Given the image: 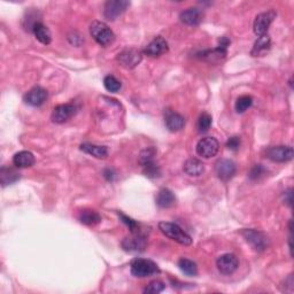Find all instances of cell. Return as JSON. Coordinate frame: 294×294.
Returning <instances> with one entry per match:
<instances>
[{
    "instance_id": "4",
    "label": "cell",
    "mask_w": 294,
    "mask_h": 294,
    "mask_svg": "<svg viewBox=\"0 0 294 294\" xmlns=\"http://www.w3.org/2000/svg\"><path fill=\"white\" fill-rule=\"evenodd\" d=\"M130 269H131L132 275L134 277H138V278H145V277L160 273V269H159L157 263L151 260L140 259V257L132 260L131 264H130Z\"/></svg>"
},
{
    "instance_id": "7",
    "label": "cell",
    "mask_w": 294,
    "mask_h": 294,
    "mask_svg": "<svg viewBox=\"0 0 294 294\" xmlns=\"http://www.w3.org/2000/svg\"><path fill=\"white\" fill-rule=\"evenodd\" d=\"M129 6L130 3L126 0H109L105 4L104 16L108 21H114L121 14H123Z\"/></svg>"
},
{
    "instance_id": "31",
    "label": "cell",
    "mask_w": 294,
    "mask_h": 294,
    "mask_svg": "<svg viewBox=\"0 0 294 294\" xmlns=\"http://www.w3.org/2000/svg\"><path fill=\"white\" fill-rule=\"evenodd\" d=\"M165 288H166V285H165V283H163V281L153 280V281H151V283L145 287L144 293L158 294V293H161Z\"/></svg>"
},
{
    "instance_id": "14",
    "label": "cell",
    "mask_w": 294,
    "mask_h": 294,
    "mask_svg": "<svg viewBox=\"0 0 294 294\" xmlns=\"http://www.w3.org/2000/svg\"><path fill=\"white\" fill-rule=\"evenodd\" d=\"M168 43L161 36L155 37V38L144 48V54L151 56V58H158L162 54L168 52Z\"/></svg>"
},
{
    "instance_id": "35",
    "label": "cell",
    "mask_w": 294,
    "mask_h": 294,
    "mask_svg": "<svg viewBox=\"0 0 294 294\" xmlns=\"http://www.w3.org/2000/svg\"><path fill=\"white\" fill-rule=\"evenodd\" d=\"M115 173H114V170H112V169H106L105 171H104V177L107 179L108 182H113L114 179H115Z\"/></svg>"
},
{
    "instance_id": "29",
    "label": "cell",
    "mask_w": 294,
    "mask_h": 294,
    "mask_svg": "<svg viewBox=\"0 0 294 294\" xmlns=\"http://www.w3.org/2000/svg\"><path fill=\"white\" fill-rule=\"evenodd\" d=\"M253 104V98L251 96H242L239 97L238 99L236 101V110L237 113L242 114L244 112H246V110L251 107Z\"/></svg>"
},
{
    "instance_id": "15",
    "label": "cell",
    "mask_w": 294,
    "mask_h": 294,
    "mask_svg": "<svg viewBox=\"0 0 294 294\" xmlns=\"http://www.w3.org/2000/svg\"><path fill=\"white\" fill-rule=\"evenodd\" d=\"M122 247L128 252H142L146 247L145 236L138 234H132L131 237L125 238L122 242Z\"/></svg>"
},
{
    "instance_id": "25",
    "label": "cell",
    "mask_w": 294,
    "mask_h": 294,
    "mask_svg": "<svg viewBox=\"0 0 294 294\" xmlns=\"http://www.w3.org/2000/svg\"><path fill=\"white\" fill-rule=\"evenodd\" d=\"M81 151L97 159H106L108 157V149L106 146H98L85 142V144L81 145Z\"/></svg>"
},
{
    "instance_id": "20",
    "label": "cell",
    "mask_w": 294,
    "mask_h": 294,
    "mask_svg": "<svg viewBox=\"0 0 294 294\" xmlns=\"http://www.w3.org/2000/svg\"><path fill=\"white\" fill-rule=\"evenodd\" d=\"M13 163L16 168H30L35 165V157L31 152L21 151L14 155Z\"/></svg>"
},
{
    "instance_id": "27",
    "label": "cell",
    "mask_w": 294,
    "mask_h": 294,
    "mask_svg": "<svg viewBox=\"0 0 294 294\" xmlns=\"http://www.w3.org/2000/svg\"><path fill=\"white\" fill-rule=\"evenodd\" d=\"M178 267L187 276H197L198 267L193 261L189 259H181L178 261Z\"/></svg>"
},
{
    "instance_id": "12",
    "label": "cell",
    "mask_w": 294,
    "mask_h": 294,
    "mask_svg": "<svg viewBox=\"0 0 294 294\" xmlns=\"http://www.w3.org/2000/svg\"><path fill=\"white\" fill-rule=\"evenodd\" d=\"M265 155L273 162H287L293 159V149L291 146H273L267 150Z\"/></svg>"
},
{
    "instance_id": "8",
    "label": "cell",
    "mask_w": 294,
    "mask_h": 294,
    "mask_svg": "<svg viewBox=\"0 0 294 294\" xmlns=\"http://www.w3.org/2000/svg\"><path fill=\"white\" fill-rule=\"evenodd\" d=\"M276 18V12L268 11L264 13L259 14L254 20V24H253V30L256 36H263L267 35L269 30V27L272 23L273 20Z\"/></svg>"
},
{
    "instance_id": "22",
    "label": "cell",
    "mask_w": 294,
    "mask_h": 294,
    "mask_svg": "<svg viewBox=\"0 0 294 294\" xmlns=\"http://www.w3.org/2000/svg\"><path fill=\"white\" fill-rule=\"evenodd\" d=\"M184 171L189 175V176H201L205 171V165H203L202 161L198 160L195 158H191L184 163Z\"/></svg>"
},
{
    "instance_id": "1",
    "label": "cell",
    "mask_w": 294,
    "mask_h": 294,
    "mask_svg": "<svg viewBox=\"0 0 294 294\" xmlns=\"http://www.w3.org/2000/svg\"><path fill=\"white\" fill-rule=\"evenodd\" d=\"M157 154V150L154 147H147L146 150L141 151L139 157V163L142 168V173L149 178H159L161 176V170L159 166L154 162V157Z\"/></svg>"
},
{
    "instance_id": "34",
    "label": "cell",
    "mask_w": 294,
    "mask_h": 294,
    "mask_svg": "<svg viewBox=\"0 0 294 294\" xmlns=\"http://www.w3.org/2000/svg\"><path fill=\"white\" fill-rule=\"evenodd\" d=\"M227 147L229 150L234 151V152L238 151L239 147H240V138L236 137V136L229 138L228 141H227Z\"/></svg>"
},
{
    "instance_id": "36",
    "label": "cell",
    "mask_w": 294,
    "mask_h": 294,
    "mask_svg": "<svg viewBox=\"0 0 294 294\" xmlns=\"http://www.w3.org/2000/svg\"><path fill=\"white\" fill-rule=\"evenodd\" d=\"M285 195H287V200H285V202L291 207L292 206V190H288L287 192H285Z\"/></svg>"
},
{
    "instance_id": "18",
    "label": "cell",
    "mask_w": 294,
    "mask_h": 294,
    "mask_svg": "<svg viewBox=\"0 0 294 294\" xmlns=\"http://www.w3.org/2000/svg\"><path fill=\"white\" fill-rule=\"evenodd\" d=\"M20 178H21V174L13 167H3L0 169V182L4 187L16 183Z\"/></svg>"
},
{
    "instance_id": "32",
    "label": "cell",
    "mask_w": 294,
    "mask_h": 294,
    "mask_svg": "<svg viewBox=\"0 0 294 294\" xmlns=\"http://www.w3.org/2000/svg\"><path fill=\"white\" fill-rule=\"evenodd\" d=\"M118 216H120L122 222L129 228V230L131 231V234H138V232H139V224H138L136 220L132 219L131 217H129V216L124 215L123 213H118Z\"/></svg>"
},
{
    "instance_id": "5",
    "label": "cell",
    "mask_w": 294,
    "mask_h": 294,
    "mask_svg": "<svg viewBox=\"0 0 294 294\" xmlns=\"http://www.w3.org/2000/svg\"><path fill=\"white\" fill-rule=\"evenodd\" d=\"M242 235L246 242L257 252H262L269 246V239L263 232L254 230V229H245L242 231Z\"/></svg>"
},
{
    "instance_id": "30",
    "label": "cell",
    "mask_w": 294,
    "mask_h": 294,
    "mask_svg": "<svg viewBox=\"0 0 294 294\" xmlns=\"http://www.w3.org/2000/svg\"><path fill=\"white\" fill-rule=\"evenodd\" d=\"M211 126V116L208 113H202L198 120V129L200 132H206Z\"/></svg>"
},
{
    "instance_id": "11",
    "label": "cell",
    "mask_w": 294,
    "mask_h": 294,
    "mask_svg": "<svg viewBox=\"0 0 294 294\" xmlns=\"http://www.w3.org/2000/svg\"><path fill=\"white\" fill-rule=\"evenodd\" d=\"M216 265H217L218 271L223 275H232L238 269L239 261L235 254L227 253V254H223L218 257L217 261H216Z\"/></svg>"
},
{
    "instance_id": "6",
    "label": "cell",
    "mask_w": 294,
    "mask_h": 294,
    "mask_svg": "<svg viewBox=\"0 0 294 294\" xmlns=\"http://www.w3.org/2000/svg\"><path fill=\"white\" fill-rule=\"evenodd\" d=\"M219 142L214 137H206L200 139L197 144V153L200 157L210 159L218 153Z\"/></svg>"
},
{
    "instance_id": "9",
    "label": "cell",
    "mask_w": 294,
    "mask_h": 294,
    "mask_svg": "<svg viewBox=\"0 0 294 294\" xmlns=\"http://www.w3.org/2000/svg\"><path fill=\"white\" fill-rule=\"evenodd\" d=\"M142 58V53L136 48H126L117 55V61L121 66L128 69H132L140 63Z\"/></svg>"
},
{
    "instance_id": "17",
    "label": "cell",
    "mask_w": 294,
    "mask_h": 294,
    "mask_svg": "<svg viewBox=\"0 0 294 294\" xmlns=\"http://www.w3.org/2000/svg\"><path fill=\"white\" fill-rule=\"evenodd\" d=\"M179 19H181L183 23L187 24V26H198L202 21L203 13L199 8H189V10L183 12L181 16H179Z\"/></svg>"
},
{
    "instance_id": "10",
    "label": "cell",
    "mask_w": 294,
    "mask_h": 294,
    "mask_svg": "<svg viewBox=\"0 0 294 294\" xmlns=\"http://www.w3.org/2000/svg\"><path fill=\"white\" fill-rule=\"evenodd\" d=\"M77 106L75 104H63V105H59L53 109L52 113V121L54 123H64L68 120L75 115L77 113Z\"/></svg>"
},
{
    "instance_id": "23",
    "label": "cell",
    "mask_w": 294,
    "mask_h": 294,
    "mask_svg": "<svg viewBox=\"0 0 294 294\" xmlns=\"http://www.w3.org/2000/svg\"><path fill=\"white\" fill-rule=\"evenodd\" d=\"M79 219L82 224L88 227H95L101 222L99 213L92 209H83L79 215Z\"/></svg>"
},
{
    "instance_id": "28",
    "label": "cell",
    "mask_w": 294,
    "mask_h": 294,
    "mask_svg": "<svg viewBox=\"0 0 294 294\" xmlns=\"http://www.w3.org/2000/svg\"><path fill=\"white\" fill-rule=\"evenodd\" d=\"M104 85H105L106 90H107V91H109V92H112V93L118 92L122 87L121 82L118 81L116 77H114L113 75H108V76L105 77Z\"/></svg>"
},
{
    "instance_id": "3",
    "label": "cell",
    "mask_w": 294,
    "mask_h": 294,
    "mask_svg": "<svg viewBox=\"0 0 294 294\" xmlns=\"http://www.w3.org/2000/svg\"><path fill=\"white\" fill-rule=\"evenodd\" d=\"M90 34L101 46H109L115 40V35L107 24L101 21H93L90 26Z\"/></svg>"
},
{
    "instance_id": "16",
    "label": "cell",
    "mask_w": 294,
    "mask_h": 294,
    "mask_svg": "<svg viewBox=\"0 0 294 294\" xmlns=\"http://www.w3.org/2000/svg\"><path fill=\"white\" fill-rule=\"evenodd\" d=\"M47 91L40 87H36L34 89H31L29 92L24 96V101L28 105L34 106V107H38V106H42L45 101L47 99Z\"/></svg>"
},
{
    "instance_id": "21",
    "label": "cell",
    "mask_w": 294,
    "mask_h": 294,
    "mask_svg": "<svg viewBox=\"0 0 294 294\" xmlns=\"http://www.w3.org/2000/svg\"><path fill=\"white\" fill-rule=\"evenodd\" d=\"M155 201L160 208H170L176 203V197L169 189H161L158 192Z\"/></svg>"
},
{
    "instance_id": "33",
    "label": "cell",
    "mask_w": 294,
    "mask_h": 294,
    "mask_svg": "<svg viewBox=\"0 0 294 294\" xmlns=\"http://www.w3.org/2000/svg\"><path fill=\"white\" fill-rule=\"evenodd\" d=\"M265 173V169L264 167H262L261 165H255L253 168L251 169V173H250V178L253 179V181H256V179H259L260 177H262Z\"/></svg>"
},
{
    "instance_id": "26",
    "label": "cell",
    "mask_w": 294,
    "mask_h": 294,
    "mask_svg": "<svg viewBox=\"0 0 294 294\" xmlns=\"http://www.w3.org/2000/svg\"><path fill=\"white\" fill-rule=\"evenodd\" d=\"M32 32H34L37 40H39V42L44 45H48L52 42L51 31L48 30V28L46 26H44L42 22L36 24L34 29H32Z\"/></svg>"
},
{
    "instance_id": "2",
    "label": "cell",
    "mask_w": 294,
    "mask_h": 294,
    "mask_svg": "<svg viewBox=\"0 0 294 294\" xmlns=\"http://www.w3.org/2000/svg\"><path fill=\"white\" fill-rule=\"evenodd\" d=\"M159 229L166 237H168L171 240H175L178 244L184 245V246H190L193 242L190 235H187L183 229L175 223L170 222H160L159 223Z\"/></svg>"
},
{
    "instance_id": "19",
    "label": "cell",
    "mask_w": 294,
    "mask_h": 294,
    "mask_svg": "<svg viewBox=\"0 0 294 294\" xmlns=\"http://www.w3.org/2000/svg\"><path fill=\"white\" fill-rule=\"evenodd\" d=\"M185 125V118L181 114L170 112L166 116V126L171 132H177Z\"/></svg>"
},
{
    "instance_id": "13",
    "label": "cell",
    "mask_w": 294,
    "mask_h": 294,
    "mask_svg": "<svg viewBox=\"0 0 294 294\" xmlns=\"http://www.w3.org/2000/svg\"><path fill=\"white\" fill-rule=\"evenodd\" d=\"M236 165L234 161L228 160V159H220L215 165V171L217 177L223 182H228L235 176L236 174Z\"/></svg>"
},
{
    "instance_id": "24",
    "label": "cell",
    "mask_w": 294,
    "mask_h": 294,
    "mask_svg": "<svg viewBox=\"0 0 294 294\" xmlns=\"http://www.w3.org/2000/svg\"><path fill=\"white\" fill-rule=\"evenodd\" d=\"M271 46V40L270 37L268 35L260 36L257 38L256 42L254 43V46H253V50L251 52V54L253 56H261L263 55L265 52L269 51V48Z\"/></svg>"
}]
</instances>
